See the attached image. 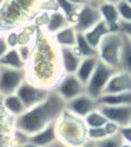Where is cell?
I'll return each mask as SVG.
<instances>
[{
  "mask_svg": "<svg viewBox=\"0 0 131 147\" xmlns=\"http://www.w3.org/2000/svg\"><path fill=\"white\" fill-rule=\"evenodd\" d=\"M65 111L66 101L52 90L44 102L37 104L16 118V129L21 134L31 136L56 123Z\"/></svg>",
  "mask_w": 131,
  "mask_h": 147,
  "instance_id": "6da1fadb",
  "label": "cell"
},
{
  "mask_svg": "<svg viewBox=\"0 0 131 147\" xmlns=\"http://www.w3.org/2000/svg\"><path fill=\"white\" fill-rule=\"evenodd\" d=\"M57 138L68 147H82L88 142L83 119L66 110L56 122Z\"/></svg>",
  "mask_w": 131,
  "mask_h": 147,
  "instance_id": "7a4b0ae2",
  "label": "cell"
},
{
  "mask_svg": "<svg viewBox=\"0 0 131 147\" xmlns=\"http://www.w3.org/2000/svg\"><path fill=\"white\" fill-rule=\"evenodd\" d=\"M123 36L120 32H110L101 40L98 47V58L107 65L119 70Z\"/></svg>",
  "mask_w": 131,
  "mask_h": 147,
  "instance_id": "3957f363",
  "label": "cell"
},
{
  "mask_svg": "<svg viewBox=\"0 0 131 147\" xmlns=\"http://www.w3.org/2000/svg\"><path fill=\"white\" fill-rule=\"evenodd\" d=\"M117 71L118 70L107 65L104 62H102L99 59L90 80L86 84V94L98 100L103 94V91L107 86L108 82Z\"/></svg>",
  "mask_w": 131,
  "mask_h": 147,
  "instance_id": "277c9868",
  "label": "cell"
},
{
  "mask_svg": "<svg viewBox=\"0 0 131 147\" xmlns=\"http://www.w3.org/2000/svg\"><path fill=\"white\" fill-rule=\"evenodd\" d=\"M52 90L44 88L42 85H36L29 82H23L16 94L20 97L22 103L29 110L31 107L36 106L37 104L44 102V100L49 96Z\"/></svg>",
  "mask_w": 131,
  "mask_h": 147,
  "instance_id": "5b68a950",
  "label": "cell"
},
{
  "mask_svg": "<svg viewBox=\"0 0 131 147\" xmlns=\"http://www.w3.org/2000/svg\"><path fill=\"white\" fill-rule=\"evenodd\" d=\"M25 79L23 69L0 65V93L3 95L15 94Z\"/></svg>",
  "mask_w": 131,
  "mask_h": 147,
  "instance_id": "8992f818",
  "label": "cell"
},
{
  "mask_svg": "<svg viewBox=\"0 0 131 147\" xmlns=\"http://www.w3.org/2000/svg\"><path fill=\"white\" fill-rule=\"evenodd\" d=\"M101 20L102 17L99 11V8L86 3V5L80 6L72 26L77 32L85 33L91 28H93Z\"/></svg>",
  "mask_w": 131,
  "mask_h": 147,
  "instance_id": "52a82bcc",
  "label": "cell"
},
{
  "mask_svg": "<svg viewBox=\"0 0 131 147\" xmlns=\"http://www.w3.org/2000/svg\"><path fill=\"white\" fill-rule=\"evenodd\" d=\"M66 102H69L77 96L86 93V85L82 84L76 74H63L53 88Z\"/></svg>",
  "mask_w": 131,
  "mask_h": 147,
  "instance_id": "ba28073f",
  "label": "cell"
},
{
  "mask_svg": "<svg viewBox=\"0 0 131 147\" xmlns=\"http://www.w3.org/2000/svg\"><path fill=\"white\" fill-rule=\"evenodd\" d=\"M98 106V101L86 93L77 96L69 102H66V110L80 118H85L89 113L97 110Z\"/></svg>",
  "mask_w": 131,
  "mask_h": 147,
  "instance_id": "9c48e42d",
  "label": "cell"
},
{
  "mask_svg": "<svg viewBox=\"0 0 131 147\" xmlns=\"http://www.w3.org/2000/svg\"><path fill=\"white\" fill-rule=\"evenodd\" d=\"M98 110L101 112L108 121L116 123L120 127L129 125L131 119V105H99Z\"/></svg>",
  "mask_w": 131,
  "mask_h": 147,
  "instance_id": "30bf717a",
  "label": "cell"
},
{
  "mask_svg": "<svg viewBox=\"0 0 131 147\" xmlns=\"http://www.w3.org/2000/svg\"><path fill=\"white\" fill-rule=\"evenodd\" d=\"M59 58L60 65L63 74H76L78 66L80 64L81 55L77 52L76 48L59 47Z\"/></svg>",
  "mask_w": 131,
  "mask_h": 147,
  "instance_id": "8fae6325",
  "label": "cell"
},
{
  "mask_svg": "<svg viewBox=\"0 0 131 147\" xmlns=\"http://www.w3.org/2000/svg\"><path fill=\"white\" fill-rule=\"evenodd\" d=\"M124 92H131V75L123 71L118 70L111 76L102 95L119 94V93H124Z\"/></svg>",
  "mask_w": 131,
  "mask_h": 147,
  "instance_id": "7c38bea8",
  "label": "cell"
},
{
  "mask_svg": "<svg viewBox=\"0 0 131 147\" xmlns=\"http://www.w3.org/2000/svg\"><path fill=\"white\" fill-rule=\"evenodd\" d=\"M98 8L101 13L102 20L107 22V24L109 26L110 32H119L118 30H119L120 16L116 5L109 2H101Z\"/></svg>",
  "mask_w": 131,
  "mask_h": 147,
  "instance_id": "4fadbf2b",
  "label": "cell"
},
{
  "mask_svg": "<svg viewBox=\"0 0 131 147\" xmlns=\"http://www.w3.org/2000/svg\"><path fill=\"white\" fill-rule=\"evenodd\" d=\"M57 131H56V123L48 125L42 131L36 133L31 136H28V140L35 144L38 147H47L57 140Z\"/></svg>",
  "mask_w": 131,
  "mask_h": 147,
  "instance_id": "5bb4252c",
  "label": "cell"
},
{
  "mask_svg": "<svg viewBox=\"0 0 131 147\" xmlns=\"http://www.w3.org/2000/svg\"><path fill=\"white\" fill-rule=\"evenodd\" d=\"M108 33H110V28L109 26L107 24V22L101 20V21H99L97 24H96L93 28H91V29L87 31V32H85L83 34H85V38H86V40L88 41V43L90 44L93 49H98V47H99V44L101 42V40L103 38L106 37ZM98 51V50H97Z\"/></svg>",
  "mask_w": 131,
  "mask_h": 147,
  "instance_id": "9a60e30c",
  "label": "cell"
},
{
  "mask_svg": "<svg viewBox=\"0 0 131 147\" xmlns=\"http://www.w3.org/2000/svg\"><path fill=\"white\" fill-rule=\"evenodd\" d=\"M99 61L98 57H88V58H82L80 64L78 66V70L76 72V76L79 79V81L82 84H87L88 81L90 80L91 75L95 71L97 63Z\"/></svg>",
  "mask_w": 131,
  "mask_h": 147,
  "instance_id": "2e32d148",
  "label": "cell"
},
{
  "mask_svg": "<svg viewBox=\"0 0 131 147\" xmlns=\"http://www.w3.org/2000/svg\"><path fill=\"white\" fill-rule=\"evenodd\" d=\"M76 38L77 31L73 26H68L53 34V42L58 47H66V48H74L76 47Z\"/></svg>",
  "mask_w": 131,
  "mask_h": 147,
  "instance_id": "e0dca14e",
  "label": "cell"
},
{
  "mask_svg": "<svg viewBox=\"0 0 131 147\" xmlns=\"http://www.w3.org/2000/svg\"><path fill=\"white\" fill-rule=\"evenodd\" d=\"M99 105H131V92H124L119 94H110V95H102L98 100Z\"/></svg>",
  "mask_w": 131,
  "mask_h": 147,
  "instance_id": "ac0fdd59",
  "label": "cell"
},
{
  "mask_svg": "<svg viewBox=\"0 0 131 147\" xmlns=\"http://www.w3.org/2000/svg\"><path fill=\"white\" fill-rule=\"evenodd\" d=\"M3 106L5 109L14 116H20L22 115L26 111L27 107L25 106V104L22 103L20 97L17 94H10V95H6L3 98Z\"/></svg>",
  "mask_w": 131,
  "mask_h": 147,
  "instance_id": "d6986e66",
  "label": "cell"
},
{
  "mask_svg": "<svg viewBox=\"0 0 131 147\" xmlns=\"http://www.w3.org/2000/svg\"><path fill=\"white\" fill-rule=\"evenodd\" d=\"M119 70L131 75V40L126 36H123V43H122V49H121Z\"/></svg>",
  "mask_w": 131,
  "mask_h": 147,
  "instance_id": "ffe728a7",
  "label": "cell"
},
{
  "mask_svg": "<svg viewBox=\"0 0 131 147\" xmlns=\"http://www.w3.org/2000/svg\"><path fill=\"white\" fill-rule=\"evenodd\" d=\"M68 26H70L69 20L63 15V12H53L50 16L49 20H48L47 30H48L49 33H51L53 36V34H56L57 32H59L60 30H62Z\"/></svg>",
  "mask_w": 131,
  "mask_h": 147,
  "instance_id": "44dd1931",
  "label": "cell"
},
{
  "mask_svg": "<svg viewBox=\"0 0 131 147\" xmlns=\"http://www.w3.org/2000/svg\"><path fill=\"white\" fill-rule=\"evenodd\" d=\"M0 65L15 67V69H23L25 61L21 59L17 49H10L0 59Z\"/></svg>",
  "mask_w": 131,
  "mask_h": 147,
  "instance_id": "7402d4cb",
  "label": "cell"
},
{
  "mask_svg": "<svg viewBox=\"0 0 131 147\" xmlns=\"http://www.w3.org/2000/svg\"><path fill=\"white\" fill-rule=\"evenodd\" d=\"M76 50L81 55V58H88V57H98V51L93 49L85 38L83 33L77 32L76 38Z\"/></svg>",
  "mask_w": 131,
  "mask_h": 147,
  "instance_id": "603a6c76",
  "label": "cell"
},
{
  "mask_svg": "<svg viewBox=\"0 0 131 147\" xmlns=\"http://www.w3.org/2000/svg\"><path fill=\"white\" fill-rule=\"evenodd\" d=\"M82 119H83V123L86 124L87 127H93V128L103 127L108 122V119L104 117V115L98 109L92 111L91 113H89L87 116Z\"/></svg>",
  "mask_w": 131,
  "mask_h": 147,
  "instance_id": "cb8c5ba5",
  "label": "cell"
},
{
  "mask_svg": "<svg viewBox=\"0 0 131 147\" xmlns=\"http://www.w3.org/2000/svg\"><path fill=\"white\" fill-rule=\"evenodd\" d=\"M58 6L60 7V9L62 10L63 15L67 17V19L69 21H72V23L74 22V19H76V16L78 13V10L79 8L78 6L73 5L72 2H70L69 0H56Z\"/></svg>",
  "mask_w": 131,
  "mask_h": 147,
  "instance_id": "d4e9b609",
  "label": "cell"
},
{
  "mask_svg": "<svg viewBox=\"0 0 131 147\" xmlns=\"http://www.w3.org/2000/svg\"><path fill=\"white\" fill-rule=\"evenodd\" d=\"M122 138L119 134L113 136H108L104 140H98V142H88L89 147H120L122 144Z\"/></svg>",
  "mask_w": 131,
  "mask_h": 147,
  "instance_id": "484cf974",
  "label": "cell"
},
{
  "mask_svg": "<svg viewBox=\"0 0 131 147\" xmlns=\"http://www.w3.org/2000/svg\"><path fill=\"white\" fill-rule=\"evenodd\" d=\"M118 12L120 16V20L126 22H131V5L124 0H120L116 3Z\"/></svg>",
  "mask_w": 131,
  "mask_h": 147,
  "instance_id": "4316f807",
  "label": "cell"
},
{
  "mask_svg": "<svg viewBox=\"0 0 131 147\" xmlns=\"http://www.w3.org/2000/svg\"><path fill=\"white\" fill-rule=\"evenodd\" d=\"M108 137L103 127H87V140L88 142H98Z\"/></svg>",
  "mask_w": 131,
  "mask_h": 147,
  "instance_id": "83f0119b",
  "label": "cell"
},
{
  "mask_svg": "<svg viewBox=\"0 0 131 147\" xmlns=\"http://www.w3.org/2000/svg\"><path fill=\"white\" fill-rule=\"evenodd\" d=\"M118 134H119L120 137L122 138V142H123V143H127V144H130L131 145V126L130 125L121 126V127L119 128Z\"/></svg>",
  "mask_w": 131,
  "mask_h": 147,
  "instance_id": "f1b7e54d",
  "label": "cell"
},
{
  "mask_svg": "<svg viewBox=\"0 0 131 147\" xmlns=\"http://www.w3.org/2000/svg\"><path fill=\"white\" fill-rule=\"evenodd\" d=\"M121 34H123L126 37H128L131 40V22L126 21H119V30H118Z\"/></svg>",
  "mask_w": 131,
  "mask_h": 147,
  "instance_id": "f546056e",
  "label": "cell"
},
{
  "mask_svg": "<svg viewBox=\"0 0 131 147\" xmlns=\"http://www.w3.org/2000/svg\"><path fill=\"white\" fill-rule=\"evenodd\" d=\"M103 128H104V131H106V133H107V135H108V136H113V135L118 134L120 126L117 125L116 123H113V122L108 121V122H107V124L103 126Z\"/></svg>",
  "mask_w": 131,
  "mask_h": 147,
  "instance_id": "4dcf8cb0",
  "label": "cell"
},
{
  "mask_svg": "<svg viewBox=\"0 0 131 147\" xmlns=\"http://www.w3.org/2000/svg\"><path fill=\"white\" fill-rule=\"evenodd\" d=\"M7 51H8V42L3 38H0V59L6 54Z\"/></svg>",
  "mask_w": 131,
  "mask_h": 147,
  "instance_id": "1f68e13d",
  "label": "cell"
},
{
  "mask_svg": "<svg viewBox=\"0 0 131 147\" xmlns=\"http://www.w3.org/2000/svg\"><path fill=\"white\" fill-rule=\"evenodd\" d=\"M18 147H38V146H37V145H35V144H32V143H30L29 140H27L26 142H23L22 144L18 145Z\"/></svg>",
  "mask_w": 131,
  "mask_h": 147,
  "instance_id": "d6a6232c",
  "label": "cell"
},
{
  "mask_svg": "<svg viewBox=\"0 0 131 147\" xmlns=\"http://www.w3.org/2000/svg\"><path fill=\"white\" fill-rule=\"evenodd\" d=\"M69 1L72 2L73 5H76V6H82V5H86L87 3L86 0H69Z\"/></svg>",
  "mask_w": 131,
  "mask_h": 147,
  "instance_id": "836d02e7",
  "label": "cell"
},
{
  "mask_svg": "<svg viewBox=\"0 0 131 147\" xmlns=\"http://www.w3.org/2000/svg\"><path fill=\"white\" fill-rule=\"evenodd\" d=\"M86 1H87V3L92 5V6H95V7H98V2H99V5L102 2L101 0H86Z\"/></svg>",
  "mask_w": 131,
  "mask_h": 147,
  "instance_id": "e575fe53",
  "label": "cell"
},
{
  "mask_svg": "<svg viewBox=\"0 0 131 147\" xmlns=\"http://www.w3.org/2000/svg\"><path fill=\"white\" fill-rule=\"evenodd\" d=\"M102 2H109V3H115L116 5L117 2H119L120 0H101Z\"/></svg>",
  "mask_w": 131,
  "mask_h": 147,
  "instance_id": "d590c367",
  "label": "cell"
},
{
  "mask_svg": "<svg viewBox=\"0 0 131 147\" xmlns=\"http://www.w3.org/2000/svg\"><path fill=\"white\" fill-rule=\"evenodd\" d=\"M120 147H131V145L130 144H127V143H122Z\"/></svg>",
  "mask_w": 131,
  "mask_h": 147,
  "instance_id": "8d00e7d4",
  "label": "cell"
},
{
  "mask_svg": "<svg viewBox=\"0 0 131 147\" xmlns=\"http://www.w3.org/2000/svg\"><path fill=\"white\" fill-rule=\"evenodd\" d=\"M124 1H126V2H128L129 5H131V0H124Z\"/></svg>",
  "mask_w": 131,
  "mask_h": 147,
  "instance_id": "74e56055",
  "label": "cell"
},
{
  "mask_svg": "<svg viewBox=\"0 0 131 147\" xmlns=\"http://www.w3.org/2000/svg\"><path fill=\"white\" fill-rule=\"evenodd\" d=\"M129 125L131 126V119H130V122H129Z\"/></svg>",
  "mask_w": 131,
  "mask_h": 147,
  "instance_id": "f35d334b",
  "label": "cell"
}]
</instances>
